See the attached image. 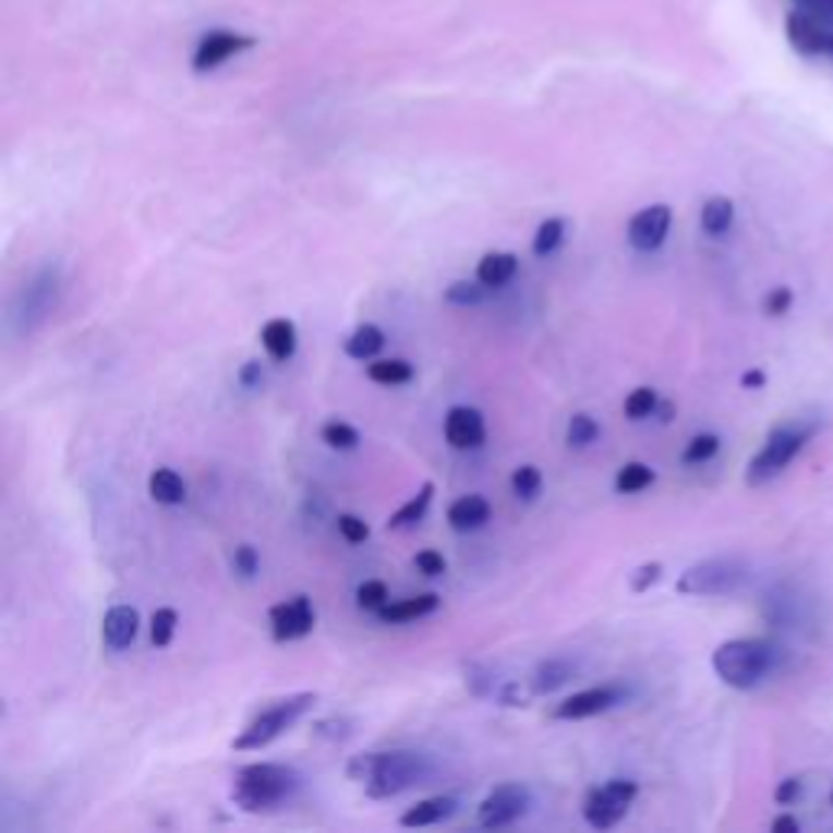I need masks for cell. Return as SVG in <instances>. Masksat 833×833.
Returning a JSON list of instances; mask_svg holds the SVG:
<instances>
[{
  "mask_svg": "<svg viewBox=\"0 0 833 833\" xmlns=\"http://www.w3.org/2000/svg\"><path fill=\"white\" fill-rule=\"evenodd\" d=\"M349 782H359L369 798L375 801H391L405 795L414 785H426L433 775V762L423 752L411 749H395V752H362L352 756L346 765Z\"/></svg>",
  "mask_w": 833,
  "mask_h": 833,
  "instance_id": "6da1fadb",
  "label": "cell"
},
{
  "mask_svg": "<svg viewBox=\"0 0 833 833\" xmlns=\"http://www.w3.org/2000/svg\"><path fill=\"white\" fill-rule=\"evenodd\" d=\"M782 664V648L769 638H729L713 651L716 677L733 690H752Z\"/></svg>",
  "mask_w": 833,
  "mask_h": 833,
  "instance_id": "7a4b0ae2",
  "label": "cell"
},
{
  "mask_svg": "<svg viewBox=\"0 0 833 833\" xmlns=\"http://www.w3.org/2000/svg\"><path fill=\"white\" fill-rule=\"evenodd\" d=\"M300 792V775L290 765L277 762H251L241 765L231 778V801L244 814H264L280 808Z\"/></svg>",
  "mask_w": 833,
  "mask_h": 833,
  "instance_id": "3957f363",
  "label": "cell"
},
{
  "mask_svg": "<svg viewBox=\"0 0 833 833\" xmlns=\"http://www.w3.org/2000/svg\"><path fill=\"white\" fill-rule=\"evenodd\" d=\"M814 433H818V423H805V420L775 426V430L765 436L762 449L749 459L746 482H749V485H765V482L778 479V475L801 456V449L814 439Z\"/></svg>",
  "mask_w": 833,
  "mask_h": 833,
  "instance_id": "277c9868",
  "label": "cell"
},
{
  "mask_svg": "<svg viewBox=\"0 0 833 833\" xmlns=\"http://www.w3.org/2000/svg\"><path fill=\"white\" fill-rule=\"evenodd\" d=\"M319 703V693L313 690H303V693H290L283 700H274L270 707H264L244 729L241 736L231 743L234 752H257V749H267L277 736H283L303 713H310L313 707Z\"/></svg>",
  "mask_w": 833,
  "mask_h": 833,
  "instance_id": "5b68a950",
  "label": "cell"
},
{
  "mask_svg": "<svg viewBox=\"0 0 833 833\" xmlns=\"http://www.w3.org/2000/svg\"><path fill=\"white\" fill-rule=\"evenodd\" d=\"M749 570L743 560L736 557H710V560H700L693 567H687L680 577H677V593L680 596H729L736 593L743 583H746Z\"/></svg>",
  "mask_w": 833,
  "mask_h": 833,
  "instance_id": "8992f818",
  "label": "cell"
},
{
  "mask_svg": "<svg viewBox=\"0 0 833 833\" xmlns=\"http://www.w3.org/2000/svg\"><path fill=\"white\" fill-rule=\"evenodd\" d=\"M635 798H638V782H631V778H609V782H603V785L587 792V798H583V821L593 831H613L628 814Z\"/></svg>",
  "mask_w": 833,
  "mask_h": 833,
  "instance_id": "52a82bcc",
  "label": "cell"
},
{
  "mask_svg": "<svg viewBox=\"0 0 833 833\" xmlns=\"http://www.w3.org/2000/svg\"><path fill=\"white\" fill-rule=\"evenodd\" d=\"M534 798H531V788L518 785V782H505V785H495L482 801H479V828L485 831H502V828H511L518 824L521 818H528Z\"/></svg>",
  "mask_w": 833,
  "mask_h": 833,
  "instance_id": "ba28073f",
  "label": "cell"
},
{
  "mask_svg": "<svg viewBox=\"0 0 833 833\" xmlns=\"http://www.w3.org/2000/svg\"><path fill=\"white\" fill-rule=\"evenodd\" d=\"M56 297H59V270L56 267H46L39 270L20 293V306L13 310L16 316V329L20 333H33L56 306Z\"/></svg>",
  "mask_w": 833,
  "mask_h": 833,
  "instance_id": "9c48e42d",
  "label": "cell"
},
{
  "mask_svg": "<svg viewBox=\"0 0 833 833\" xmlns=\"http://www.w3.org/2000/svg\"><path fill=\"white\" fill-rule=\"evenodd\" d=\"M628 690L619 687V684H603V687H590V690H580L567 700H560L554 707V720H587V716H600L613 707H619Z\"/></svg>",
  "mask_w": 833,
  "mask_h": 833,
  "instance_id": "30bf717a",
  "label": "cell"
},
{
  "mask_svg": "<svg viewBox=\"0 0 833 833\" xmlns=\"http://www.w3.org/2000/svg\"><path fill=\"white\" fill-rule=\"evenodd\" d=\"M316 628V609L310 596H293L277 606H270V635L277 641H297L306 638Z\"/></svg>",
  "mask_w": 833,
  "mask_h": 833,
  "instance_id": "8fae6325",
  "label": "cell"
},
{
  "mask_svg": "<svg viewBox=\"0 0 833 833\" xmlns=\"http://www.w3.org/2000/svg\"><path fill=\"white\" fill-rule=\"evenodd\" d=\"M671 218H674L671 206H664V203L635 212L631 221H628V244L635 251H644V254L657 251L664 244L667 231H671Z\"/></svg>",
  "mask_w": 833,
  "mask_h": 833,
  "instance_id": "7c38bea8",
  "label": "cell"
},
{
  "mask_svg": "<svg viewBox=\"0 0 833 833\" xmlns=\"http://www.w3.org/2000/svg\"><path fill=\"white\" fill-rule=\"evenodd\" d=\"M785 29H788L792 46H795L801 56H831L833 59V26L814 20V16L805 13V10H798V13L788 16Z\"/></svg>",
  "mask_w": 833,
  "mask_h": 833,
  "instance_id": "4fadbf2b",
  "label": "cell"
},
{
  "mask_svg": "<svg viewBox=\"0 0 833 833\" xmlns=\"http://www.w3.org/2000/svg\"><path fill=\"white\" fill-rule=\"evenodd\" d=\"M254 39L251 36H241V33H228V29H215V33H206L196 46V56H193V69L196 72H208V69H218L221 62H228L231 56H238L241 49H251Z\"/></svg>",
  "mask_w": 833,
  "mask_h": 833,
  "instance_id": "5bb4252c",
  "label": "cell"
},
{
  "mask_svg": "<svg viewBox=\"0 0 833 833\" xmlns=\"http://www.w3.org/2000/svg\"><path fill=\"white\" fill-rule=\"evenodd\" d=\"M443 436L452 449H479L485 443V417L475 408H449L443 420Z\"/></svg>",
  "mask_w": 833,
  "mask_h": 833,
  "instance_id": "9a60e30c",
  "label": "cell"
},
{
  "mask_svg": "<svg viewBox=\"0 0 833 833\" xmlns=\"http://www.w3.org/2000/svg\"><path fill=\"white\" fill-rule=\"evenodd\" d=\"M137 628H141V616H137L134 606H111L101 619V641L111 651H124V648L134 644Z\"/></svg>",
  "mask_w": 833,
  "mask_h": 833,
  "instance_id": "2e32d148",
  "label": "cell"
},
{
  "mask_svg": "<svg viewBox=\"0 0 833 833\" xmlns=\"http://www.w3.org/2000/svg\"><path fill=\"white\" fill-rule=\"evenodd\" d=\"M261 346L270 355V362H290L293 352H297V323L287 319V316H277V319L264 323Z\"/></svg>",
  "mask_w": 833,
  "mask_h": 833,
  "instance_id": "e0dca14e",
  "label": "cell"
},
{
  "mask_svg": "<svg viewBox=\"0 0 833 833\" xmlns=\"http://www.w3.org/2000/svg\"><path fill=\"white\" fill-rule=\"evenodd\" d=\"M488 518H492V505L482 495H462L446 511V521L452 531H479L488 524Z\"/></svg>",
  "mask_w": 833,
  "mask_h": 833,
  "instance_id": "ac0fdd59",
  "label": "cell"
},
{
  "mask_svg": "<svg viewBox=\"0 0 833 833\" xmlns=\"http://www.w3.org/2000/svg\"><path fill=\"white\" fill-rule=\"evenodd\" d=\"M436 609H439V596H436V593H420V596H411V600L388 603V606L378 613V619L385 625H405L417 623V619H423V616H430V613H436Z\"/></svg>",
  "mask_w": 833,
  "mask_h": 833,
  "instance_id": "d6986e66",
  "label": "cell"
},
{
  "mask_svg": "<svg viewBox=\"0 0 833 833\" xmlns=\"http://www.w3.org/2000/svg\"><path fill=\"white\" fill-rule=\"evenodd\" d=\"M452 814H456V801L452 798H443V795L423 798V801H417L414 808H408L401 814V828H433V824L449 821Z\"/></svg>",
  "mask_w": 833,
  "mask_h": 833,
  "instance_id": "ffe728a7",
  "label": "cell"
},
{
  "mask_svg": "<svg viewBox=\"0 0 833 833\" xmlns=\"http://www.w3.org/2000/svg\"><path fill=\"white\" fill-rule=\"evenodd\" d=\"M515 270H518V254H511V251H488L479 261V267H475V280H482L488 290H498V287H505L515 277Z\"/></svg>",
  "mask_w": 833,
  "mask_h": 833,
  "instance_id": "44dd1931",
  "label": "cell"
},
{
  "mask_svg": "<svg viewBox=\"0 0 833 833\" xmlns=\"http://www.w3.org/2000/svg\"><path fill=\"white\" fill-rule=\"evenodd\" d=\"M147 488L157 505H183L186 502V482L177 469H167V466L154 469L147 479Z\"/></svg>",
  "mask_w": 833,
  "mask_h": 833,
  "instance_id": "7402d4cb",
  "label": "cell"
},
{
  "mask_svg": "<svg viewBox=\"0 0 833 833\" xmlns=\"http://www.w3.org/2000/svg\"><path fill=\"white\" fill-rule=\"evenodd\" d=\"M574 674H577V664H574V661H567V657H551V661H541L528 680L534 684L538 693H554L557 687L570 684Z\"/></svg>",
  "mask_w": 833,
  "mask_h": 833,
  "instance_id": "603a6c76",
  "label": "cell"
},
{
  "mask_svg": "<svg viewBox=\"0 0 833 833\" xmlns=\"http://www.w3.org/2000/svg\"><path fill=\"white\" fill-rule=\"evenodd\" d=\"M346 355L355 359V362H372L382 349H385V333L375 326V323H362L346 342H342Z\"/></svg>",
  "mask_w": 833,
  "mask_h": 833,
  "instance_id": "cb8c5ba5",
  "label": "cell"
},
{
  "mask_svg": "<svg viewBox=\"0 0 833 833\" xmlns=\"http://www.w3.org/2000/svg\"><path fill=\"white\" fill-rule=\"evenodd\" d=\"M365 375H369L375 385L398 388V385L414 382V365H411L408 359H372V362L365 365Z\"/></svg>",
  "mask_w": 833,
  "mask_h": 833,
  "instance_id": "d4e9b609",
  "label": "cell"
},
{
  "mask_svg": "<svg viewBox=\"0 0 833 833\" xmlns=\"http://www.w3.org/2000/svg\"><path fill=\"white\" fill-rule=\"evenodd\" d=\"M433 482H423L420 488H417V495H411L391 518H388V531H401V528H411L417 521H423V515H426V508H430V502H433Z\"/></svg>",
  "mask_w": 833,
  "mask_h": 833,
  "instance_id": "484cf974",
  "label": "cell"
},
{
  "mask_svg": "<svg viewBox=\"0 0 833 833\" xmlns=\"http://www.w3.org/2000/svg\"><path fill=\"white\" fill-rule=\"evenodd\" d=\"M733 218H736V206H733V200H726V196H710L703 208H700V228L707 231V234H726L729 228H733Z\"/></svg>",
  "mask_w": 833,
  "mask_h": 833,
  "instance_id": "4316f807",
  "label": "cell"
},
{
  "mask_svg": "<svg viewBox=\"0 0 833 833\" xmlns=\"http://www.w3.org/2000/svg\"><path fill=\"white\" fill-rule=\"evenodd\" d=\"M654 479H657V472H654L648 462H625L623 469L616 472V492H619V495H638V492H644Z\"/></svg>",
  "mask_w": 833,
  "mask_h": 833,
  "instance_id": "83f0119b",
  "label": "cell"
},
{
  "mask_svg": "<svg viewBox=\"0 0 833 833\" xmlns=\"http://www.w3.org/2000/svg\"><path fill=\"white\" fill-rule=\"evenodd\" d=\"M564 238H567V221H564V218H547V221H541V225H538V234H534V244H531L534 257H551V254L564 244Z\"/></svg>",
  "mask_w": 833,
  "mask_h": 833,
  "instance_id": "f1b7e54d",
  "label": "cell"
},
{
  "mask_svg": "<svg viewBox=\"0 0 833 833\" xmlns=\"http://www.w3.org/2000/svg\"><path fill=\"white\" fill-rule=\"evenodd\" d=\"M446 303H452V306H479L485 297H488V287L482 283V280H456V283H449L446 287Z\"/></svg>",
  "mask_w": 833,
  "mask_h": 833,
  "instance_id": "f546056e",
  "label": "cell"
},
{
  "mask_svg": "<svg viewBox=\"0 0 833 833\" xmlns=\"http://www.w3.org/2000/svg\"><path fill=\"white\" fill-rule=\"evenodd\" d=\"M541 485H544V475H541L538 466H518L511 472V492H515L518 502H534Z\"/></svg>",
  "mask_w": 833,
  "mask_h": 833,
  "instance_id": "4dcf8cb0",
  "label": "cell"
},
{
  "mask_svg": "<svg viewBox=\"0 0 833 833\" xmlns=\"http://www.w3.org/2000/svg\"><path fill=\"white\" fill-rule=\"evenodd\" d=\"M177 625H180V613L173 606H160L150 619V641L157 648H170L173 635H177Z\"/></svg>",
  "mask_w": 833,
  "mask_h": 833,
  "instance_id": "1f68e13d",
  "label": "cell"
},
{
  "mask_svg": "<svg viewBox=\"0 0 833 833\" xmlns=\"http://www.w3.org/2000/svg\"><path fill=\"white\" fill-rule=\"evenodd\" d=\"M716 452H720V436H716V433H697V436L684 446L680 459H684L687 466H700V462H710Z\"/></svg>",
  "mask_w": 833,
  "mask_h": 833,
  "instance_id": "d6a6232c",
  "label": "cell"
},
{
  "mask_svg": "<svg viewBox=\"0 0 833 833\" xmlns=\"http://www.w3.org/2000/svg\"><path fill=\"white\" fill-rule=\"evenodd\" d=\"M355 603H359V609L378 616V613L391 603V593H388V587H385L382 580H365V583L355 590Z\"/></svg>",
  "mask_w": 833,
  "mask_h": 833,
  "instance_id": "836d02e7",
  "label": "cell"
},
{
  "mask_svg": "<svg viewBox=\"0 0 833 833\" xmlns=\"http://www.w3.org/2000/svg\"><path fill=\"white\" fill-rule=\"evenodd\" d=\"M596 436H600V423H596L593 417L590 414L570 417V423H567V443H570L574 449H587L590 443H596Z\"/></svg>",
  "mask_w": 833,
  "mask_h": 833,
  "instance_id": "e575fe53",
  "label": "cell"
},
{
  "mask_svg": "<svg viewBox=\"0 0 833 833\" xmlns=\"http://www.w3.org/2000/svg\"><path fill=\"white\" fill-rule=\"evenodd\" d=\"M359 439H362L359 430H355L352 423H346V420H329V423L323 426V443L333 446V449H355Z\"/></svg>",
  "mask_w": 833,
  "mask_h": 833,
  "instance_id": "d590c367",
  "label": "cell"
},
{
  "mask_svg": "<svg viewBox=\"0 0 833 833\" xmlns=\"http://www.w3.org/2000/svg\"><path fill=\"white\" fill-rule=\"evenodd\" d=\"M657 391L654 388H635L628 398H625V417L628 420H644V417H654L657 411Z\"/></svg>",
  "mask_w": 833,
  "mask_h": 833,
  "instance_id": "8d00e7d4",
  "label": "cell"
},
{
  "mask_svg": "<svg viewBox=\"0 0 833 833\" xmlns=\"http://www.w3.org/2000/svg\"><path fill=\"white\" fill-rule=\"evenodd\" d=\"M534 697H538V690H534L531 680H508L502 690H495V700L502 707H528Z\"/></svg>",
  "mask_w": 833,
  "mask_h": 833,
  "instance_id": "74e56055",
  "label": "cell"
},
{
  "mask_svg": "<svg viewBox=\"0 0 833 833\" xmlns=\"http://www.w3.org/2000/svg\"><path fill=\"white\" fill-rule=\"evenodd\" d=\"M661 574H664V564L648 560V564L635 567V574L628 577V590H631V593H648V590L661 580Z\"/></svg>",
  "mask_w": 833,
  "mask_h": 833,
  "instance_id": "f35d334b",
  "label": "cell"
},
{
  "mask_svg": "<svg viewBox=\"0 0 833 833\" xmlns=\"http://www.w3.org/2000/svg\"><path fill=\"white\" fill-rule=\"evenodd\" d=\"M231 567H234V574H238L241 580H254L257 570H261V557H257V551H254L251 544H241V547H234Z\"/></svg>",
  "mask_w": 833,
  "mask_h": 833,
  "instance_id": "ab89813d",
  "label": "cell"
},
{
  "mask_svg": "<svg viewBox=\"0 0 833 833\" xmlns=\"http://www.w3.org/2000/svg\"><path fill=\"white\" fill-rule=\"evenodd\" d=\"M792 303H795L792 287H772L762 300V310H765V316H785L792 310Z\"/></svg>",
  "mask_w": 833,
  "mask_h": 833,
  "instance_id": "60d3db41",
  "label": "cell"
},
{
  "mask_svg": "<svg viewBox=\"0 0 833 833\" xmlns=\"http://www.w3.org/2000/svg\"><path fill=\"white\" fill-rule=\"evenodd\" d=\"M336 524H339V534H342L349 544H365V541H369V534H372V531H369V524H365L359 515H339V521H336Z\"/></svg>",
  "mask_w": 833,
  "mask_h": 833,
  "instance_id": "b9f144b4",
  "label": "cell"
},
{
  "mask_svg": "<svg viewBox=\"0 0 833 833\" xmlns=\"http://www.w3.org/2000/svg\"><path fill=\"white\" fill-rule=\"evenodd\" d=\"M414 567L423 577H443L446 574V557L439 551H420L414 557Z\"/></svg>",
  "mask_w": 833,
  "mask_h": 833,
  "instance_id": "7bdbcfd3",
  "label": "cell"
},
{
  "mask_svg": "<svg viewBox=\"0 0 833 833\" xmlns=\"http://www.w3.org/2000/svg\"><path fill=\"white\" fill-rule=\"evenodd\" d=\"M795 7L805 10V13H811L814 20L833 26V0H795Z\"/></svg>",
  "mask_w": 833,
  "mask_h": 833,
  "instance_id": "ee69618b",
  "label": "cell"
},
{
  "mask_svg": "<svg viewBox=\"0 0 833 833\" xmlns=\"http://www.w3.org/2000/svg\"><path fill=\"white\" fill-rule=\"evenodd\" d=\"M316 736H329V739H346L352 733V720H323L313 726Z\"/></svg>",
  "mask_w": 833,
  "mask_h": 833,
  "instance_id": "f6af8a7d",
  "label": "cell"
},
{
  "mask_svg": "<svg viewBox=\"0 0 833 833\" xmlns=\"http://www.w3.org/2000/svg\"><path fill=\"white\" fill-rule=\"evenodd\" d=\"M801 792H805L801 778H785V782H778V788H775V805H795V801L801 798Z\"/></svg>",
  "mask_w": 833,
  "mask_h": 833,
  "instance_id": "bcb514c9",
  "label": "cell"
},
{
  "mask_svg": "<svg viewBox=\"0 0 833 833\" xmlns=\"http://www.w3.org/2000/svg\"><path fill=\"white\" fill-rule=\"evenodd\" d=\"M238 382H241V388H257V385L264 382V369H261V362H244V369H241Z\"/></svg>",
  "mask_w": 833,
  "mask_h": 833,
  "instance_id": "7dc6e473",
  "label": "cell"
},
{
  "mask_svg": "<svg viewBox=\"0 0 833 833\" xmlns=\"http://www.w3.org/2000/svg\"><path fill=\"white\" fill-rule=\"evenodd\" d=\"M765 382H769V378H765L762 369H749V372L739 378V385H743L746 391H759V388H765Z\"/></svg>",
  "mask_w": 833,
  "mask_h": 833,
  "instance_id": "c3c4849f",
  "label": "cell"
},
{
  "mask_svg": "<svg viewBox=\"0 0 833 833\" xmlns=\"http://www.w3.org/2000/svg\"><path fill=\"white\" fill-rule=\"evenodd\" d=\"M772 831L775 833H798L801 831V824H798V818H792V814H782V818H775V821H772Z\"/></svg>",
  "mask_w": 833,
  "mask_h": 833,
  "instance_id": "681fc988",
  "label": "cell"
},
{
  "mask_svg": "<svg viewBox=\"0 0 833 833\" xmlns=\"http://www.w3.org/2000/svg\"><path fill=\"white\" fill-rule=\"evenodd\" d=\"M654 417L661 420V423H671L674 420V401H657V411Z\"/></svg>",
  "mask_w": 833,
  "mask_h": 833,
  "instance_id": "f907efd6",
  "label": "cell"
},
{
  "mask_svg": "<svg viewBox=\"0 0 833 833\" xmlns=\"http://www.w3.org/2000/svg\"><path fill=\"white\" fill-rule=\"evenodd\" d=\"M831 801H833V788H831Z\"/></svg>",
  "mask_w": 833,
  "mask_h": 833,
  "instance_id": "816d5d0a",
  "label": "cell"
}]
</instances>
